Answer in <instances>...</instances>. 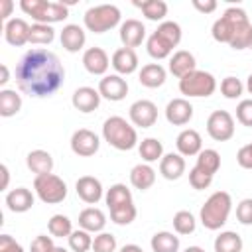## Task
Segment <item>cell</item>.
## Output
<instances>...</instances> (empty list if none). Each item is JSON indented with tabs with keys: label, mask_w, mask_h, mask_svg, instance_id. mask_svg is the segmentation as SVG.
<instances>
[{
	"label": "cell",
	"mask_w": 252,
	"mask_h": 252,
	"mask_svg": "<svg viewBox=\"0 0 252 252\" xmlns=\"http://www.w3.org/2000/svg\"><path fill=\"white\" fill-rule=\"evenodd\" d=\"M207 134L215 142H226L234 136V118L228 110H215L207 118Z\"/></svg>",
	"instance_id": "10"
},
{
	"label": "cell",
	"mask_w": 252,
	"mask_h": 252,
	"mask_svg": "<svg viewBox=\"0 0 252 252\" xmlns=\"http://www.w3.org/2000/svg\"><path fill=\"white\" fill-rule=\"evenodd\" d=\"M165 77H167V73H165V69L159 63H148L138 73V81L146 89H158V87H161L165 83Z\"/></svg>",
	"instance_id": "28"
},
{
	"label": "cell",
	"mask_w": 252,
	"mask_h": 252,
	"mask_svg": "<svg viewBox=\"0 0 252 252\" xmlns=\"http://www.w3.org/2000/svg\"><path fill=\"white\" fill-rule=\"evenodd\" d=\"M215 252H242V238L234 230H224L215 238Z\"/></svg>",
	"instance_id": "33"
},
{
	"label": "cell",
	"mask_w": 252,
	"mask_h": 252,
	"mask_svg": "<svg viewBox=\"0 0 252 252\" xmlns=\"http://www.w3.org/2000/svg\"><path fill=\"white\" fill-rule=\"evenodd\" d=\"M120 10L114 4H98V6H91L85 16H83V24L89 32L93 33H104L110 32L112 28H116L120 24Z\"/></svg>",
	"instance_id": "7"
},
{
	"label": "cell",
	"mask_w": 252,
	"mask_h": 252,
	"mask_svg": "<svg viewBox=\"0 0 252 252\" xmlns=\"http://www.w3.org/2000/svg\"><path fill=\"white\" fill-rule=\"evenodd\" d=\"M236 161L240 167L244 169H252V142L242 146L238 152H236Z\"/></svg>",
	"instance_id": "49"
},
{
	"label": "cell",
	"mask_w": 252,
	"mask_h": 252,
	"mask_svg": "<svg viewBox=\"0 0 252 252\" xmlns=\"http://www.w3.org/2000/svg\"><path fill=\"white\" fill-rule=\"evenodd\" d=\"M195 69H197L195 55L187 49H179L169 57V73L177 79H183L185 75H189Z\"/></svg>",
	"instance_id": "23"
},
{
	"label": "cell",
	"mask_w": 252,
	"mask_h": 252,
	"mask_svg": "<svg viewBox=\"0 0 252 252\" xmlns=\"http://www.w3.org/2000/svg\"><path fill=\"white\" fill-rule=\"evenodd\" d=\"M118 252H144V250H142V246H138V244H124Z\"/></svg>",
	"instance_id": "55"
},
{
	"label": "cell",
	"mask_w": 252,
	"mask_h": 252,
	"mask_svg": "<svg viewBox=\"0 0 252 252\" xmlns=\"http://www.w3.org/2000/svg\"><path fill=\"white\" fill-rule=\"evenodd\" d=\"M100 93L98 89H93V87H79L73 96H71V104L75 110L83 112V114H89V112H94L100 104Z\"/></svg>",
	"instance_id": "18"
},
{
	"label": "cell",
	"mask_w": 252,
	"mask_h": 252,
	"mask_svg": "<svg viewBox=\"0 0 252 252\" xmlns=\"http://www.w3.org/2000/svg\"><path fill=\"white\" fill-rule=\"evenodd\" d=\"M179 91L187 98H201V96H211L217 91V79L209 71L195 69L183 79H179Z\"/></svg>",
	"instance_id": "8"
},
{
	"label": "cell",
	"mask_w": 252,
	"mask_h": 252,
	"mask_svg": "<svg viewBox=\"0 0 252 252\" xmlns=\"http://www.w3.org/2000/svg\"><path fill=\"white\" fill-rule=\"evenodd\" d=\"M0 6H2L0 18L8 22V20H10V14H12V8H14V2H12V0H0Z\"/></svg>",
	"instance_id": "52"
},
{
	"label": "cell",
	"mask_w": 252,
	"mask_h": 252,
	"mask_svg": "<svg viewBox=\"0 0 252 252\" xmlns=\"http://www.w3.org/2000/svg\"><path fill=\"white\" fill-rule=\"evenodd\" d=\"M98 93L102 98L106 100H112V102H118L122 98H126L128 94V83L122 75H104L100 81H98Z\"/></svg>",
	"instance_id": "13"
},
{
	"label": "cell",
	"mask_w": 252,
	"mask_h": 252,
	"mask_svg": "<svg viewBox=\"0 0 252 252\" xmlns=\"http://www.w3.org/2000/svg\"><path fill=\"white\" fill-rule=\"evenodd\" d=\"M228 45L232 49H248V47H252V24H246L244 28H240Z\"/></svg>",
	"instance_id": "45"
},
{
	"label": "cell",
	"mask_w": 252,
	"mask_h": 252,
	"mask_svg": "<svg viewBox=\"0 0 252 252\" xmlns=\"http://www.w3.org/2000/svg\"><path fill=\"white\" fill-rule=\"evenodd\" d=\"M93 252H116V238L110 232H98L93 238Z\"/></svg>",
	"instance_id": "43"
},
{
	"label": "cell",
	"mask_w": 252,
	"mask_h": 252,
	"mask_svg": "<svg viewBox=\"0 0 252 252\" xmlns=\"http://www.w3.org/2000/svg\"><path fill=\"white\" fill-rule=\"evenodd\" d=\"M53 238L47 234H37L30 244V252H53Z\"/></svg>",
	"instance_id": "48"
},
{
	"label": "cell",
	"mask_w": 252,
	"mask_h": 252,
	"mask_svg": "<svg viewBox=\"0 0 252 252\" xmlns=\"http://www.w3.org/2000/svg\"><path fill=\"white\" fill-rule=\"evenodd\" d=\"M185 159L181 154H165L159 159V173L167 179V181H175L185 173Z\"/></svg>",
	"instance_id": "26"
},
{
	"label": "cell",
	"mask_w": 252,
	"mask_h": 252,
	"mask_svg": "<svg viewBox=\"0 0 252 252\" xmlns=\"http://www.w3.org/2000/svg\"><path fill=\"white\" fill-rule=\"evenodd\" d=\"M22 108V94L14 89H2L0 91V116L10 118L16 116Z\"/></svg>",
	"instance_id": "30"
},
{
	"label": "cell",
	"mask_w": 252,
	"mask_h": 252,
	"mask_svg": "<svg viewBox=\"0 0 252 252\" xmlns=\"http://www.w3.org/2000/svg\"><path fill=\"white\" fill-rule=\"evenodd\" d=\"M175 146H177V154H181L183 158L199 156V152L203 150V138H201V134L197 130L185 128V130H181L177 134Z\"/></svg>",
	"instance_id": "20"
},
{
	"label": "cell",
	"mask_w": 252,
	"mask_h": 252,
	"mask_svg": "<svg viewBox=\"0 0 252 252\" xmlns=\"http://www.w3.org/2000/svg\"><path fill=\"white\" fill-rule=\"evenodd\" d=\"M130 183L134 189L148 191L156 183V171L150 163H138L130 169Z\"/></svg>",
	"instance_id": "29"
},
{
	"label": "cell",
	"mask_w": 252,
	"mask_h": 252,
	"mask_svg": "<svg viewBox=\"0 0 252 252\" xmlns=\"http://www.w3.org/2000/svg\"><path fill=\"white\" fill-rule=\"evenodd\" d=\"M179 41H181V26L177 22L163 20L158 26V30L148 37L146 49H148L150 57L159 61V59L171 57V51H173V47L179 45Z\"/></svg>",
	"instance_id": "2"
},
{
	"label": "cell",
	"mask_w": 252,
	"mask_h": 252,
	"mask_svg": "<svg viewBox=\"0 0 252 252\" xmlns=\"http://www.w3.org/2000/svg\"><path fill=\"white\" fill-rule=\"evenodd\" d=\"M69 144H71V152H73L75 156H79V158H91V156H94V154L98 152V148H100L98 136H96L93 130H89V128H79V130H75Z\"/></svg>",
	"instance_id": "11"
},
{
	"label": "cell",
	"mask_w": 252,
	"mask_h": 252,
	"mask_svg": "<svg viewBox=\"0 0 252 252\" xmlns=\"http://www.w3.org/2000/svg\"><path fill=\"white\" fill-rule=\"evenodd\" d=\"M47 230L51 236L55 238H63V236H71L73 232V224H71V219L65 217V215H53L49 220H47Z\"/></svg>",
	"instance_id": "38"
},
{
	"label": "cell",
	"mask_w": 252,
	"mask_h": 252,
	"mask_svg": "<svg viewBox=\"0 0 252 252\" xmlns=\"http://www.w3.org/2000/svg\"><path fill=\"white\" fill-rule=\"evenodd\" d=\"M69 248L73 252H89L93 248V236H91V232H87L83 228L73 230L71 236H69Z\"/></svg>",
	"instance_id": "41"
},
{
	"label": "cell",
	"mask_w": 252,
	"mask_h": 252,
	"mask_svg": "<svg viewBox=\"0 0 252 252\" xmlns=\"http://www.w3.org/2000/svg\"><path fill=\"white\" fill-rule=\"evenodd\" d=\"M108 211H110V220L116 222V224H120V226L130 224V222L136 219V215H138L134 201H132V203H124V205H118V207L108 209Z\"/></svg>",
	"instance_id": "39"
},
{
	"label": "cell",
	"mask_w": 252,
	"mask_h": 252,
	"mask_svg": "<svg viewBox=\"0 0 252 252\" xmlns=\"http://www.w3.org/2000/svg\"><path fill=\"white\" fill-rule=\"evenodd\" d=\"M53 252H69V250H67V248H63V246H55V248H53Z\"/></svg>",
	"instance_id": "58"
},
{
	"label": "cell",
	"mask_w": 252,
	"mask_h": 252,
	"mask_svg": "<svg viewBox=\"0 0 252 252\" xmlns=\"http://www.w3.org/2000/svg\"><path fill=\"white\" fill-rule=\"evenodd\" d=\"M79 226L87 232H102L106 226V215L96 207H87L79 213Z\"/></svg>",
	"instance_id": "25"
},
{
	"label": "cell",
	"mask_w": 252,
	"mask_h": 252,
	"mask_svg": "<svg viewBox=\"0 0 252 252\" xmlns=\"http://www.w3.org/2000/svg\"><path fill=\"white\" fill-rule=\"evenodd\" d=\"M195 165H197L199 169H203L205 173H209V175L215 177V173H217L219 167H220V154H219L217 150H213V148H205V150L199 152Z\"/></svg>",
	"instance_id": "35"
},
{
	"label": "cell",
	"mask_w": 252,
	"mask_h": 252,
	"mask_svg": "<svg viewBox=\"0 0 252 252\" xmlns=\"http://www.w3.org/2000/svg\"><path fill=\"white\" fill-rule=\"evenodd\" d=\"M0 71H2V77H0V85L4 87V85H6L8 81H10V71H8V67H6L4 63L0 65Z\"/></svg>",
	"instance_id": "54"
},
{
	"label": "cell",
	"mask_w": 252,
	"mask_h": 252,
	"mask_svg": "<svg viewBox=\"0 0 252 252\" xmlns=\"http://www.w3.org/2000/svg\"><path fill=\"white\" fill-rule=\"evenodd\" d=\"M0 171H2V185H0V189H2V191H6V189H8V181H10L8 165H6V163H2V165H0Z\"/></svg>",
	"instance_id": "53"
},
{
	"label": "cell",
	"mask_w": 252,
	"mask_h": 252,
	"mask_svg": "<svg viewBox=\"0 0 252 252\" xmlns=\"http://www.w3.org/2000/svg\"><path fill=\"white\" fill-rule=\"evenodd\" d=\"M0 252H24V248L10 234H0Z\"/></svg>",
	"instance_id": "50"
},
{
	"label": "cell",
	"mask_w": 252,
	"mask_h": 252,
	"mask_svg": "<svg viewBox=\"0 0 252 252\" xmlns=\"http://www.w3.org/2000/svg\"><path fill=\"white\" fill-rule=\"evenodd\" d=\"M128 118L132 122V126H138V128H150L156 124L158 120V106L148 100V98H140L136 102L130 104L128 108Z\"/></svg>",
	"instance_id": "12"
},
{
	"label": "cell",
	"mask_w": 252,
	"mask_h": 252,
	"mask_svg": "<svg viewBox=\"0 0 252 252\" xmlns=\"http://www.w3.org/2000/svg\"><path fill=\"white\" fill-rule=\"evenodd\" d=\"M110 65L114 67L116 75H132L138 69V55L130 47H120L112 53Z\"/></svg>",
	"instance_id": "22"
},
{
	"label": "cell",
	"mask_w": 252,
	"mask_h": 252,
	"mask_svg": "<svg viewBox=\"0 0 252 252\" xmlns=\"http://www.w3.org/2000/svg\"><path fill=\"white\" fill-rule=\"evenodd\" d=\"M102 138L108 146L120 152H128L138 146L136 128L122 116H110L102 124Z\"/></svg>",
	"instance_id": "4"
},
{
	"label": "cell",
	"mask_w": 252,
	"mask_h": 252,
	"mask_svg": "<svg viewBox=\"0 0 252 252\" xmlns=\"http://www.w3.org/2000/svg\"><path fill=\"white\" fill-rule=\"evenodd\" d=\"M171 222H173V230L177 234H191V232H195V226H197V220L189 211H177L173 215Z\"/></svg>",
	"instance_id": "40"
},
{
	"label": "cell",
	"mask_w": 252,
	"mask_h": 252,
	"mask_svg": "<svg viewBox=\"0 0 252 252\" xmlns=\"http://www.w3.org/2000/svg\"><path fill=\"white\" fill-rule=\"evenodd\" d=\"M59 39H61V45H63L65 51L77 53L85 47L87 33L79 24H67V26H63V30L59 33Z\"/></svg>",
	"instance_id": "21"
},
{
	"label": "cell",
	"mask_w": 252,
	"mask_h": 252,
	"mask_svg": "<svg viewBox=\"0 0 252 252\" xmlns=\"http://www.w3.org/2000/svg\"><path fill=\"white\" fill-rule=\"evenodd\" d=\"M30 28L24 18H10L4 24V39L14 47H22L30 43Z\"/></svg>",
	"instance_id": "16"
},
{
	"label": "cell",
	"mask_w": 252,
	"mask_h": 252,
	"mask_svg": "<svg viewBox=\"0 0 252 252\" xmlns=\"http://www.w3.org/2000/svg\"><path fill=\"white\" fill-rule=\"evenodd\" d=\"M189 183H191V187H193V189L203 191V189H207V187L213 183V175L205 173L203 169H199V167L195 165V167H191V169H189Z\"/></svg>",
	"instance_id": "44"
},
{
	"label": "cell",
	"mask_w": 252,
	"mask_h": 252,
	"mask_svg": "<svg viewBox=\"0 0 252 252\" xmlns=\"http://www.w3.org/2000/svg\"><path fill=\"white\" fill-rule=\"evenodd\" d=\"M33 191L39 197V201H43L47 205H57V203L65 201V197H67V183L55 173L35 175Z\"/></svg>",
	"instance_id": "9"
},
{
	"label": "cell",
	"mask_w": 252,
	"mask_h": 252,
	"mask_svg": "<svg viewBox=\"0 0 252 252\" xmlns=\"http://www.w3.org/2000/svg\"><path fill=\"white\" fill-rule=\"evenodd\" d=\"M55 39V30L47 24H32L30 28V43L32 45H49Z\"/></svg>",
	"instance_id": "37"
},
{
	"label": "cell",
	"mask_w": 252,
	"mask_h": 252,
	"mask_svg": "<svg viewBox=\"0 0 252 252\" xmlns=\"http://www.w3.org/2000/svg\"><path fill=\"white\" fill-rule=\"evenodd\" d=\"M152 252H179V236L167 230H159L150 240Z\"/></svg>",
	"instance_id": "31"
},
{
	"label": "cell",
	"mask_w": 252,
	"mask_h": 252,
	"mask_svg": "<svg viewBox=\"0 0 252 252\" xmlns=\"http://www.w3.org/2000/svg\"><path fill=\"white\" fill-rule=\"evenodd\" d=\"M118 35H120L122 47H130V49H134V47L142 45V41L146 39V26H144L140 20L130 18V20H126V22L120 24V32H118Z\"/></svg>",
	"instance_id": "19"
},
{
	"label": "cell",
	"mask_w": 252,
	"mask_h": 252,
	"mask_svg": "<svg viewBox=\"0 0 252 252\" xmlns=\"http://www.w3.org/2000/svg\"><path fill=\"white\" fill-rule=\"evenodd\" d=\"M232 211V199L226 191H215L201 207L199 220L207 230H219L226 224Z\"/></svg>",
	"instance_id": "3"
},
{
	"label": "cell",
	"mask_w": 252,
	"mask_h": 252,
	"mask_svg": "<svg viewBox=\"0 0 252 252\" xmlns=\"http://www.w3.org/2000/svg\"><path fill=\"white\" fill-rule=\"evenodd\" d=\"M242 91H244V85L240 83V79H236L232 75H228V77H224L220 81V93H222L224 98L234 100V98H238L242 94Z\"/></svg>",
	"instance_id": "42"
},
{
	"label": "cell",
	"mask_w": 252,
	"mask_h": 252,
	"mask_svg": "<svg viewBox=\"0 0 252 252\" xmlns=\"http://www.w3.org/2000/svg\"><path fill=\"white\" fill-rule=\"evenodd\" d=\"M75 191L79 195L81 201H85L87 205H96L100 199H102V183L100 179H96L94 175H83L77 179L75 183Z\"/></svg>",
	"instance_id": "15"
},
{
	"label": "cell",
	"mask_w": 252,
	"mask_h": 252,
	"mask_svg": "<svg viewBox=\"0 0 252 252\" xmlns=\"http://www.w3.org/2000/svg\"><path fill=\"white\" fill-rule=\"evenodd\" d=\"M33 201H35V197L28 187H16V189L8 191V195H6V207L12 213L30 211L33 207Z\"/></svg>",
	"instance_id": "24"
},
{
	"label": "cell",
	"mask_w": 252,
	"mask_h": 252,
	"mask_svg": "<svg viewBox=\"0 0 252 252\" xmlns=\"http://www.w3.org/2000/svg\"><path fill=\"white\" fill-rule=\"evenodd\" d=\"M236 219L240 224H252V199H242L236 205Z\"/></svg>",
	"instance_id": "47"
},
{
	"label": "cell",
	"mask_w": 252,
	"mask_h": 252,
	"mask_svg": "<svg viewBox=\"0 0 252 252\" xmlns=\"http://www.w3.org/2000/svg\"><path fill=\"white\" fill-rule=\"evenodd\" d=\"M138 152H140V158L144 159V163H154L163 158V144L158 138H144L138 144Z\"/></svg>",
	"instance_id": "32"
},
{
	"label": "cell",
	"mask_w": 252,
	"mask_h": 252,
	"mask_svg": "<svg viewBox=\"0 0 252 252\" xmlns=\"http://www.w3.org/2000/svg\"><path fill=\"white\" fill-rule=\"evenodd\" d=\"M20 8L35 20V24H57L69 16V8L63 2H47V0H22Z\"/></svg>",
	"instance_id": "5"
},
{
	"label": "cell",
	"mask_w": 252,
	"mask_h": 252,
	"mask_svg": "<svg viewBox=\"0 0 252 252\" xmlns=\"http://www.w3.org/2000/svg\"><path fill=\"white\" fill-rule=\"evenodd\" d=\"M65 81V67L61 59L45 49L32 47L16 65V85L24 94L33 98H45L55 94Z\"/></svg>",
	"instance_id": "1"
},
{
	"label": "cell",
	"mask_w": 252,
	"mask_h": 252,
	"mask_svg": "<svg viewBox=\"0 0 252 252\" xmlns=\"http://www.w3.org/2000/svg\"><path fill=\"white\" fill-rule=\"evenodd\" d=\"M83 67L91 73V75H100L104 77L108 67H110V57L102 47H89L83 53Z\"/></svg>",
	"instance_id": "17"
},
{
	"label": "cell",
	"mask_w": 252,
	"mask_h": 252,
	"mask_svg": "<svg viewBox=\"0 0 252 252\" xmlns=\"http://www.w3.org/2000/svg\"><path fill=\"white\" fill-rule=\"evenodd\" d=\"M246 91L252 94V73L248 75V79H246Z\"/></svg>",
	"instance_id": "57"
},
{
	"label": "cell",
	"mask_w": 252,
	"mask_h": 252,
	"mask_svg": "<svg viewBox=\"0 0 252 252\" xmlns=\"http://www.w3.org/2000/svg\"><path fill=\"white\" fill-rule=\"evenodd\" d=\"M236 120L242 126L252 128V98H244L236 106Z\"/></svg>",
	"instance_id": "46"
},
{
	"label": "cell",
	"mask_w": 252,
	"mask_h": 252,
	"mask_svg": "<svg viewBox=\"0 0 252 252\" xmlns=\"http://www.w3.org/2000/svg\"><path fill=\"white\" fill-rule=\"evenodd\" d=\"M104 201H106L108 209H114V207L124 205V203H132V191H130L124 183H114V185H110V189L106 191Z\"/></svg>",
	"instance_id": "36"
},
{
	"label": "cell",
	"mask_w": 252,
	"mask_h": 252,
	"mask_svg": "<svg viewBox=\"0 0 252 252\" xmlns=\"http://www.w3.org/2000/svg\"><path fill=\"white\" fill-rule=\"evenodd\" d=\"M165 118L173 126H185L193 118V104L183 96L171 98L165 106Z\"/></svg>",
	"instance_id": "14"
},
{
	"label": "cell",
	"mask_w": 252,
	"mask_h": 252,
	"mask_svg": "<svg viewBox=\"0 0 252 252\" xmlns=\"http://www.w3.org/2000/svg\"><path fill=\"white\" fill-rule=\"evenodd\" d=\"M250 49H252V47H250Z\"/></svg>",
	"instance_id": "59"
},
{
	"label": "cell",
	"mask_w": 252,
	"mask_h": 252,
	"mask_svg": "<svg viewBox=\"0 0 252 252\" xmlns=\"http://www.w3.org/2000/svg\"><path fill=\"white\" fill-rule=\"evenodd\" d=\"M26 165L35 175H45L53 171V158L45 150H32L26 156Z\"/></svg>",
	"instance_id": "27"
},
{
	"label": "cell",
	"mask_w": 252,
	"mask_h": 252,
	"mask_svg": "<svg viewBox=\"0 0 252 252\" xmlns=\"http://www.w3.org/2000/svg\"><path fill=\"white\" fill-rule=\"evenodd\" d=\"M183 252H205V250H203L201 246H187Z\"/></svg>",
	"instance_id": "56"
},
{
	"label": "cell",
	"mask_w": 252,
	"mask_h": 252,
	"mask_svg": "<svg viewBox=\"0 0 252 252\" xmlns=\"http://www.w3.org/2000/svg\"><path fill=\"white\" fill-rule=\"evenodd\" d=\"M136 8L142 10V14L152 20V22H163L167 16V4L163 0H144V2H134Z\"/></svg>",
	"instance_id": "34"
},
{
	"label": "cell",
	"mask_w": 252,
	"mask_h": 252,
	"mask_svg": "<svg viewBox=\"0 0 252 252\" xmlns=\"http://www.w3.org/2000/svg\"><path fill=\"white\" fill-rule=\"evenodd\" d=\"M191 4H193V8L199 10L201 14H211V12L217 10V2H215V0H205V2H203V0H193Z\"/></svg>",
	"instance_id": "51"
},
{
	"label": "cell",
	"mask_w": 252,
	"mask_h": 252,
	"mask_svg": "<svg viewBox=\"0 0 252 252\" xmlns=\"http://www.w3.org/2000/svg\"><path fill=\"white\" fill-rule=\"evenodd\" d=\"M246 24H250L246 12L238 6H230V8L224 10V14L219 20H215L213 30H211L213 39L219 41V43H230L232 37L236 35V32L240 28H244Z\"/></svg>",
	"instance_id": "6"
}]
</instances>
